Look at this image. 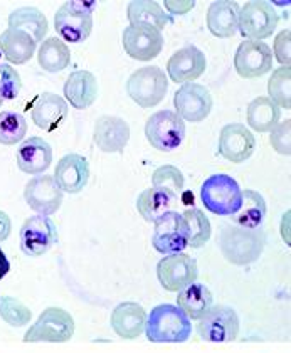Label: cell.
<instances>
[{"instance_id":"obj_1","label":"cell","mask_w":291,"mask_h":353,"mask_svg":"<svg viewBox=\"0 0 291 353\" xmlns=\"http://www.w3.org/2000/svg\"><path fill=\"white\" fill-rule=\"evenodd\" d=\"M145 332L153 343H183L190 339L192 325L179 306L160 305L147 316Z\"/></svg>"},{"instance_id":"obj_2","label":"cell","mask_w":291,"mask_h":353,"mask_svg":"<svg viewBox=\"0 0 291 353\" xmlns=\"http://www.w3.org/2000/svg\"><path fill=\"white\" fill-rule=\"evenodd\" d=\"M221 251L229 263L246 266L261 256L266 245V234L263 229H244L225 225L221 234Z\"/></svg>"},{"instance_id":"obj_3","label":"cell","mask_w":291,"mask_h":353,"mask_svg":"<svg viewBox=\"0 0 291 353\" xmlns=\"http://www.w3.org/2000/svg\"><path fill=\"white\" fill-rule=\"evenodd\" d=\"M94 9H97V2L93 0H86V2L72 0V2L63 3L54 17L56 32L71 44L86 41L93 30Z\"/></svg>"},{"instance_id":"obj_4","label":"cell","mask_w":291,"mask_h":353,"mask_svg":"<svg viewBox=\"0 0 291 353\" xmlns=\"http://www.w3.org/2000/svg\"><path fill=\"white\" fill-rule=\"evenodd\" d=\"M201 199L209 212L216 216H234L243 202V190L232 176L225 174L210 175L201 189Z\"/></svg>"},{"instance_id":"obj_5","label":"cell","mask_w":291,"mask_h":353,"mask_svg":"<svg viewBox=\"0 0 291 353\" xmlns=\"http://www.w3.org/2000/svg\"><path fill=\"white\" fill-rule=\"evenodd\" d=\"M167 91V74L159 66L137 69L126 81V93L141 108H152L162 103Z\"/></svg>"},{"instance_id":"obj_6","label":"cell","mask_w":291,"mask_h":353,"mask_svg":"<svg viewBox=\"0 0 291 353\" xmlns=\"http://www.w3.org/2000/svg\"><path fill=\"white\" fill-rule=\"evenodd\" d=\"M145 137L159 152H174L185 138V121L175 111H157L147 120Z\"/></svg>"},{"instance_id":"obj_7","label":"cell","mask_w":291,"mask_h":353,"mask_svg":"<svg viewBox=\"0 0 291 353\" xmlns=\"http://www.w3.org/2000/svg\"><path fill=\"white\" fill-rule=\"evenodd\" d=\"M74 335V320L66 310L46 308L37 318V321L28 330L24 335L26 343H37V341H48V343H64L70 341Z\"/></svg>"},{"instance_id":"obj_8","label":"cell","mask_w":291,"mask_h":353,"mask_svg":"<svg viewBox=\"0 0 291 353\" xmlns=\"http://www.w3.org/2000/svg\"><path fill=\"white\" fill-rule=\"evenodd\" d=\"M278 14L270 2H248L239 10V32L250 41H263L274 32Z\"/></svg>"},{"instance_id":"obj_9","label":"cell","mask_w":291,"mask_h":353,"mask_svg":"<svg viewBox=\"0 0 291 353\" xmlns=\"http://www.w3.org/2000/svg\"><path fill=\"white\" fill-rule=\"evenodd\" d=\"M152 244L162 254H177L189 248V234L182 214L174 210L157 219Z\"/></svg>"},{"instance_id":"obj_10","label":"cell","mask_w":291,"mask_h":353,"mask_svg":"<svg viewBox=\"0 0 291 353\" xmlns=\"http://www.w3.org/2000/svg\"><path fill=\"white\" fill-rule=\"evenodd\" d=\"M197 333L205 341L224 343L236 340L239 333V316L229 306H212L204 316L199 320Z\"/></svg>"},{"instance_id":"obj_11","label":"cell","mask_w":291,"mask_h":353,"mask_svg":"<svg viewBox=\"0 0 291 353\" xmlns=\"http://www.w3.org/2000/svg\"><path fill=\"white\" fill-rule=\"evenodd\" d=\"M157 276L160 285L167 291H182L197 279V261L190 256L177 252L160 259L157 264Z\"/></svg>"},{"instance_id":"obj_12","label":"cell","mask_w":291,"mask_h":353,"mask_svg":"<svg viewBox=\"0 0 291 353\" xmlns=\"http://www.w3.org/2000/svg\"><path fill=\"white\" fill-rule=\"evenodd\" d=\"M237 74L244 79L261 78L273 68V52L263 41H243L234 56Z\"/></svg>"},{"instance_id":"obj_13","label":"cell","mask_w":291,"mask_h":353,"mask_svg":"<svg viewBox=\"0 0 291 353\" xmlns=\"http://www.w3.org/2000/svg\"><path fill=\"white\" fill-rule=\"evenodd\" d=\"M212 96L202 84H182L174 96L175 113L190 123L204 121L212 111Z\"/></svg>"},{"instance_id":"obj_14","label":"cell","mask_w":291,"mask_h":353,"mask_svg":"<svg viewBox=\"0 0 291 353\" xmlns=\"http://www.w3.org/2000/svg\"><path fill=\"white\" fill-rule=\"evenodd\" d=\"M63 194L52 175H36L24 189V199L39 216H51L63 204Z\"/></svg>"},{"instance_id":"obj_15","label":"cell","mask_w":291,"mask_h":353,"mask_svg":"<svg viewBox=\"0 0 291 353\" xmlns=\"http://www.w3.org/2000/svg\"><path fill=\"white\" fill-rule=\"evenodd\" d=\"M57 243L56 224L48 216L26 219L21 228V249L28 256H42Z\"/></svg>"},{"instance_id":"obj_16","label":"cell","mask_w":291,"mask_h":353,"mask_svg":"<svg viewBox=\"0 0 291 353\" xmlns=\"http://www.w3.org/2000/svg\"><path fill=\"white\" fill-rule=\"evenodd\" d=\"M123 48L132 59L152 61L162 52L163 34L148 26H128L123 30Z\"/></svg>"},{"instance_id":"obj_17","label":"cell","mask_w":291,"mask_h":353,"mask_svg":"<svg viewBox=\"0 0 291 353\" xmlns=\"http://www.w3.org/2000/svg\"><path fill=\"white\" fill-rule=\"evenodd\" d=\"M256 148L254 135L241 123H229L221 130L219 153L232 163H243Z\"/></svg>"},{"instance_id":"obj_18","label":"cell","mask_w":291,"mask_h":353,"mask_svg":"<svg viewBox=\"0 0 291 353\" xmlns=\"http://www.w3.org/2000/svg\"><path fill=\"white\" fill-rule=\"evenodd\" d=\"M205 68H208V61H205L204 52L192 44L174 52L167 64L168 76L172 81L179 84L195 81L204 74Z\"/></svg>"},{"instance_id":"obj_19","label":"cell","mask_w":291,"mask_h":353,"mask_svg":"<svg viewBox=\"0 0 291 353\" xmlns=\"http://www.w3.org/2000/svg\"><path fill=\"white\" fill-rule=\"evenodd\" d=\"M94 143L105 153L123 152L130 140V126L123 118L103 114L94 123Z\"/></svg>"},{"instance_id":"obj_20","label":"cell","mask_w":291,"mask_h":353,"mask_svg":"<svg viewBox=\"0 0 291 353\" xmlns=\"http://www.w3.org/2000/svg\"><path fill=\"white\" fill-rule=\"evenodd\" d=\"M30 117H32L34 125L44 132H54L63 125L68 117V103L66 99L57 96L56 93L39 94L30 108Z\"/></svg>"},{"instance_id":"obj_21","label":"cell","mask_w":291,"mask_h":353,"mask_svg":"<svg viewBox=\"0 0 291 353\" xmlns=\"http://www.w3.org/2000/svg\"><path fill=\"white\" fill-rule=\"evenodd\" d=\"M90 179V163L79 153L64 155L56 165L54 180L59 189L68 194H78L86 187Z\"/></svg>"},{"instance_id":"obj_22","label":"cell","mask_w":291,"mask_h":353,"mask_svg":"<svg viewBox=\"0 0 291 353\" xmlns=\"http://www.w3.org/2000/svg\"><path fill=\"white\" fill-rule=\"evenodd\" d=\"M52 163L51 145L39 137L28 138L17 150V165L22 172L30 175H41Z\"/></svg>"},{"instance_id":"obj_23","label":"cell","mask_w":291,"mask_h":353,"mask_svg":"<svg viewBox=\"0 0 291 353\" xmlns=\"http://www.w3.org/2000/svg\"><path fill=\"white\" fill-rule=\"evenodd\" d=\"M147 325V312L135 301L120 303L111 313V326L114 333L125 340H133L143 333Z\"/></svg>"},{"instance_id":"obj_24","label":"cell","mask_w":291,"mask_h":353,"mask_svg":"<svg viewBox=\"0 0 291 353\" xmlns=\"http://www.w3.org/2000/svg\"><path fill=\"white\" fill-rule=\"evenodd\" d=\"M64 98L76 110H86L97 101L98 98V81L93 72L78 69L71 72L64 84Z\"/></svg>"},{"instance_id":"obj_25","label":"cell","mask_w":291,"mask_h":353,"mask_svg":"<svg viewBox=\"0 0 291 353\" xmlns=\"http://www.w3.org/2000/svg\"><path fill=\"white\" fill-rule=\"evenodd\" d=\"M239 3L212 2L208 10V29L221 39L234 37L239 32Z\"/></svg>"},{"instance_id":"obj_26","label":"cell","mask_w":291,"mask_h":353,"mask_svg":"<svg viewBox=\"0 0 291 353\" xmlns=\"http://www.w3.org/2000/svg\"><path fill=\"white\" fill-rule=\"evenodd\" d=\"M36 41L22 30L7 29L0 34V51L9 63L26 64L36 52Z\"/></svg>"},{"instance_id":"obj_27","label":"cell","mask_w":291,"mask_h":353,"mask_svg":"<svg viewBox=\"0 0 291 353\" xmlns=\"http://www.w3.org/2000/svg\"><path fill=\"white\" fill-rule=\"evenodd\" d=\"M212 293L208 286L201 285V283H192L179 291L177 306L185 313L189 320H201L212 308Z\"/></svg>"},{"instance_id":"obj_28","label":"cell","mask_w":291,"mask_h":353,"mask_svg":"<svg viewBox=\"0 0 291 353\" xmlns=\"http://www.w3.org/2000/svg\"><path fill=\"white\" fill-rule=\"evenodd\" d=\"M14 30L28 32L34 41L41 42L42 37L48 34V19L37 7H19L9 15V28Z\"/></svg>"},{"instance_id":"obj_29","label":"cell","mask_w":291,"mask_h":353,"mask_svg":"<svg viewBox=\"0 0 291 353\" xmlns=\"http://www.w3.org/2000/svg\"><path fill=\"white\" fill-rule=\"evenodd\" d=\"M266 217V201L259 192L244 190L239 210L231 216V221L239 228L258 229Z\"/></svg>"},{"instance_id":"obj_30","label":"cell","mask_w":291,"mask_h":353,"mask_svg":"<svg viewBox=\"0 0 291 353\" xmlns=\"http://www.w3.org/2000/svg\"><path fill=\"white\" fill-rule=\"evenodd\" d=\"M130 26H148L157 30H162L167 24H170V15L163 12L159 2H130L126 9Z\"/></svg>"},{"instance_id":"obj_31","label":"cell","mask_w":291,"mask_h":353,"mask_svg":"<svg viewBox=\"0 0 291 353\" xmlns=\"http://www.w3.org/2000/svg\"><path fill=\"white\" fill-rule=\"evenodd\" d=\"M279 118L281 111L266 96L252 99L248 106V125L258 133L271 132L279 123Z\"/></svg>"},{"instance_id":"obj_32","label":"cell","mask_w":291,"mask_h":353,"mask_svg":"<svg viewBox=\"0 0 291 353\" xmlns=\"http://www.w3.org/2000/svg\"><path fill=\"white\" fill-rule=\"evenodd\" d=\"M177 204L179 201L172 199L170 195L163 194V192L153 189V187L141 192L139 199H137V209H139L140 216L147 222H153V224L163 214L174 212Z\"/></svg>"},{"instance_id":"obj_33","label":"cell","mask_w":291,"mask_h":353,"mask_svg":"<svg viewBox=\"0 0 291 353\" xmlns=\"http://www.w3.org/2000/svg\"><path fill=\"white\" fill-rule=\"evenodd\" d=\"M37 63L48 72L64 71L71 63L70 46L57 37H49L41 44L37 52Z\"/></svg>"},{"instance_id":"obj_34","label":"cell","mask_w":291,"mask_h":353,"mask_svg":"<svg viewBox=\"0 0 291 353\" xmlns=\"http://www.w3.org/2000/svg\"><path fill=\"white\" fill-rule=\"evenodd\" d=\"M152 182L153 189L163 192V194L170 195L172 199L179 201V195L182 194L185 179H183V174L177 167H174V165H163V167H159L153 172Z\"/></svg>"},{"instance_id":"obj_35","label":"cell","mask_w":291,"mask_h":353,"mask_svg":"<svg viewBox=\"0 0 291 353\" xmlns=\"http://www.w3.org/2000/svg\"><path fill=\"white\" fill-rule=\"evenodd\" d=\"M291 69L290 66H281L273 71L268 81V93L270 99L278 108H291Z\"/></svg>"},{"instance_id":"obj_36","label":"cell","mask_w":291,"mask_h":353,"mask_svg":"<svg viewBox=\"0 0 291 353\" xmlns=\"http://www.w3.org/2000/svg\"><path fill=\"white\" fill-rule=\"evenodd\" d=\"M187 224V234H189L190 248H202L210 239V222L204 216L201 209H187L182 214Z\"/></svg>"},{"instance_id":"obj_37","label":"cell","mask_w":291,"mask_h":353,"mask_svg":"<svg viewBox=\"0 0 291 353\" xmlns=\"http://www.w3.org/2000/svg\"><path fill=\"white\" fill-rule=\"evenodd\" d=\"M28 133V121L21 113L2 111L0 113V143L15 145L22 141Z\"/></svg>"},{"instance_id":"obj_38","label":"cell","mask_w":291,"mask_h":353,"mask_svg":"<svg viewBox=\"0 0 291 353\" xmlns=\"http://www.w3.org/2000/svg\"><path fill=\"white\" fill-rule=\"evenodd\" d=\"M0 316L6 323L15 328L29 325L30 318H32V312L19 299L10 296H0Z\"/></svg>"},{"instance_id":"obj_39","label":"cell","mask_w":291,"mask_h":353,"mask_svg":"<svg viewBox=\"0 0 291 353\" xmlns=\"http://www.w3.org/2000/svg\"><path fill=\"white\" fill-rule=\"evenodd\" d=\"M22 79L10 64H0V93L3 99H14L21 93Z\"/></svg>"},{"instance_id":"obj_40","label":"cell","mask_w":291,"mask_h":353,"mask_svg":"<svg viewBox=\"0 0 291 353\" xmlns=\"http://www.w3.org/2000/svg\"><path fill=\"white\" fill-rule=\"evenodd\" d=\"M291 120H285L283 123H278L273 130H271L270 143L279 155L288 157L291 153Z\"/></svg>"},{"instance_id":"obj_41","label":"cell","mask_w":291,"mask_h":353,"mask_svg":"<svg viewBox=\"0 0 291 353\" xmlns=\"http://www.w3.org/2000/svg\"><path fill=\"white\" fill-rule=\"evenodd\" d=\"M291 32L281 30L274 39V57L281 66H290L291 63Z\"/></svg>"},{"instance_id":"obj_42","label":"cell","mask_w":291,"mask_h":353,"mask_svg":"<svg viewBox=\"0 0 291 353\" xmlns=\"http://www.w3.org/2000/svg\"><path fill=\"white\" fill-rule=\"evenodd\" d=\"M165 7L172 15H183V14L189 12V10L194 9L195 2H194V0H183V2H174V0H167Z\"/></svg>"},{"instance_id":"obj_43","label":"cell","mask_w":291,"mask_h":353,"mask_svg":"<svg viewBox=\"0 0 291 353\" xmlns=\"http://www.w3.org/2000/svg\"><path fill=\"white\" fill-rule=\"evenodd\" d=\"M10 232H12V222L6 212L0 210V243L6 241L10 236Z\"/></svg>"},{"instance_id":"obj_44","label":"cell","mask_w":291,"mask_h":353,"mask_svg":"<svg viewBox=\"0 0 291 353\" xmlns=\"http://www.w3.org/2000/svg\"><path fill=\"white\" fill-rule=\"evenodd\" d=\"M9 271H10V263H9V259H7L6 252H3L2 249H0V279L6 278V274H7V272H9Z\"/></svg>"},{"instance_id":"obj_45","label":"cell","mask_w":291,"mask_h":353,"mask_svg":"<svg viewBox=\"0 0 291 353\" xmlns=\"http://www.w3.org/2000/svg\"><path fill=\"white\" fill-rule=\"evenodd\" d=\"M2 103H3V98H2V93H0V106H2Z\"/></svg>"}]
</instances>
